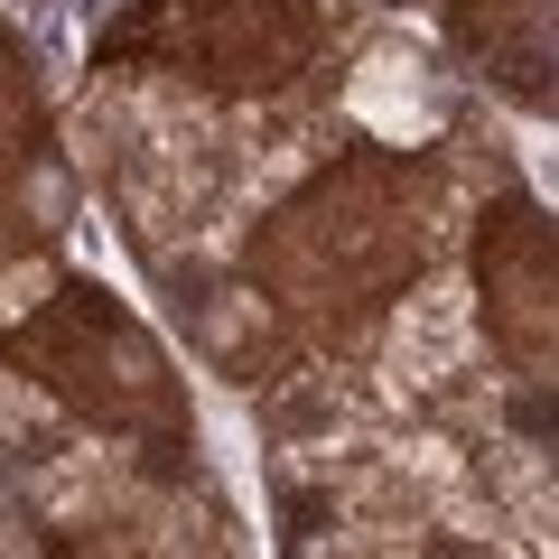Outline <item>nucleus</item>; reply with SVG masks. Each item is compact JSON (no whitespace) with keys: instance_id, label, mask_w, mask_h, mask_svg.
I'll return each mask as SVG.
<instances>
[{"instance_id":"obj_1","label":"nucleus","mask_w":559,"mask_h":559,"mask_svg":"<svg viewBox=\"0 0 559 559\" xmlns=\"http://www.w3.org/2000/svg\"><path fill=\"white\" fill-rule=\"evenodd\" d=\"M439 178L401 150H355L261 215L242 280L289 318V336H345L429 271Z\"/></svg>"},{"instance_id":"obj_2","label":"nucleus","mask_w":559,"mask_h":559,"mask_svg":"<svg viewBox=\"0 0 559 559\" xmlns=\"http://www.w3.org/2000/svg\"><path fill=\"white\" fill-rule=\"evenodd\" d=\"M0 355H10V373L38 382L47 401H66L94 439L140 448L150 466H178L197 448V411H187L178 355L150 336V318H131L94 280H66L28 318H10L0 326Z\"/></svg>"},{"instance_id":"obj_3","label":"nucleus","mask_w":559,"mask_h":559,"mask_svg":"<svg viewBox=\"0 0 559 559\" xmlns=\"http://www.w3.org/2000/svg\"><path fill=\"white\" fill-rule=\"evenodd\" d=\"M345 47V0H131L103 66H150L197 94H299Z\"/></svg>"},{"instance_id":"obj_4","label":"nucleus","mask_w":559,"mask_h":559,"mask_svg":"<svg viewBox=\"0 0 559 559\" xmlns=\"http://www.w3.org/2000/svg\"><path fill=\"white\" fill-rule=\"evenodd\" d=\"M476 308L485 345L513 373H559V215L532 197H495L476 215Z\"/></svg>"},{"instance_id":"obj_5","label":"nucleus","mask_w":559,"mask_h":559,"mask_svg":"<svg viewBox=\"0 0 559 559\" xmlns=\"http://www.w3.org/2000/svg\"><path fill=\"white\" fill-rule=\"evenodd\" d=\"M57 224H66V168L47 140V103L20 47L0 38V252H38Z\"/></svg>"},{"instance_id":"obj_6","label":"nucleus","mask_w":559,"mask_h":559,"mask_svg":"<svg viewBox=\"0 0 559 559\" xmlns=\"http://www.w3.org/2000/svg\"><path fill=\"white\" fill-rule=\"evenodd\" d=\"M448 38L532 112H559V0H457Z\"/></svg>"},{"instance_id":"obj_7","label":"nucleus","mask_w":559,"mask_h":559,"mask_svg":"<svg viewBox=\"0 0 559 559\" xmlns=\"http://www.w3.org/2000/svg\"><path fill=\"white\" fill-rule=\"evenodd\" d=\"M47 559H224V550L187 503L121 495V503H94V513H66L47 532Z\"/></svg>"},{"instance_id":"obj_8","label":"nucleus","mask_w":559,"mask_h":559,"mask_svg":"<svg viewBox=\"0 0 559 559\" xmlns=\"http://www.w3.org/2000/svg\"><path fill=\"white\" fill-rule=\"evenodd\" d=\"M187 326H197V355L224 364L234 382H261V364H280V345H289V318L261 299L252 280H197Z\"/></svg>"}]
</instances>
